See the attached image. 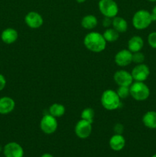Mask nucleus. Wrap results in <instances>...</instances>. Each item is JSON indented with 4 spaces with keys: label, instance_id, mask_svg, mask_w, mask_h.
Masks as SVG:
<instances>
[{
    "label": "nucleus",
    "instance_id": "obj_7",
    "mask_svg": "<svg viewBox=\"0 0 156 157\" xmlns=\"http://www.w3.org/2000/svg\"><path fill=\"white\" fill-rule=\"evenodd\" d=\"M132 76L135 81H142L144 82L148 79L150 75V69L146 64H139L133 67L132 70Z\"/></svg>",
    "mask_w": 156,
    "mask_h": 157
},
{
    "label": "nucleus",
    "instance_id": "obj_2",
    "mask_svg": "<svg viewBox=\"0 0 156 157\" xmlns=\"http://www.w3.org/2000/svg\"><path fill=\"white\" fill-rule=\"evenodd\" d=\"M156 21L154 15L145 9H141L137 11L132 17V25L137 30H144L147 29L151 22Z\"/></svg>",
    "mask_w": 156,
    "mask_h": 157
},
{
    "label": "nucleus",
    "instance_id": "obj_4",
    "mask_svg": "<svg viewBox=\"0 0 156 157\" xmlns=\"http://www.w3.org/2000/svg\"><path fill=\"white\" fill-rule=\"evenodd\" d=\"M130 96L138 101H145L150 96V89L144 82L135 81L130 85Z\"/></svg>",
    "mask_w": 156,
    "mask_h": 157
},
{
    "label": "nucleus",
    "instance_id": "obj_10",
    "mask_svg": "<svg viewBox=\"0 0 156 157\" xmlns=\"http://www.w3.org/2000/svg\"><path fill=\"white\" fill-rule=\"evenodd\" d=\"M113 79L118 86H126V87H130L134 81L132 74L125 70L117 71L114 74Z\"/></svg>",
    "mask_w": 156,
    "mask_h": 157
},
{
    "label": "nucleus",
    "instance_id": "obj_12",
    "mask_svg": "<svg viewBox=\"0 0 156 157\" xmlns=\"http://www.w3.org/2000/svg\"><path fill=\"white\" fill-rule=\"evenodd\" d=\"M26 25L31 29H38L43 25L44 20L42 16L37 12H29L24 17Z\"/></svg>",
    "mask_w": 156,
    "mask_h": 157
},
{
    "label": "nucleus",
    "instance_id": "obj_32",
    "mask_svg": "<svg viewBox=\"0 0 156 157\" xmlns=\"http://www.w3.org/2000/svg\"><path fill=\"white\" fill-rule=\"evenodd\" d=\"M149 2H156V0H148Z\"/></svg>",
    "mask_w": 156,
    "mask_h": 157
},
{
    "label": "nucleus",
    "instance_id": "obj_20",
    "mask_svg": "<svg viewBox=\"0 0 156 157\" xmlns=\"http://www.w3.org/2000/svg\"><path fill=\"white\" fill-rule=\"evenodd\" d=\"M65 111V107L62 104H58V103L53 104L49 107V113L56 118L61 117L62 116H64Z\"/></svg>",
    "mask_w": 156,
    "mask_h": 157
},
{
    "label": "nucleus",
    "instance_id": "obj_22",
    "mask_svg": "<svg viewBox=\"0 0 156 157\" xmlns=\"http://www.w3.org/2000/svg\"><path fill=\"white\" fill-rule=\"evenodd\" d=\"M94 110L90 107H87L83 110L81 112V119L85 120V121H88L90 124L93 122V119H94Z\"/></svg>",
    "mask_w": 156,
    "mask_h": 157
},
{
    "label": "nucleus",
    "instance_id": "obj_18",
    "mask_svg": "<svg viewBox=\"0 0 156 157\" xmlns=\"http://www.w3.org/2000/svg\"><path fill=\"white\" fill-rule=\"evenodd\" d=\"M98 24L97 18L93 15H87L83 17L81 20V25L84 29L91 30L95 29Z\"/></svg>",
    "mask_w": 156,
    "mask_h": 157
},
{
    "label": "nucleus",
    "instance_id": "obj_16",
    "mask_svg": "<svg viewBox=\"0 0 156 157\" xmlns=\"http://www.w3.org/2000/svg\"><path fill=\"white\" fill-rule=\"evenodd\" d=\"M144 46V41L142 37L135 35L132 36L128 41V49L132 52H140Z\"/></svg>",
    "mask_w": 156,
    "mask_h": 157
},
{
    "label": "nucleus",
    "instance_id": "obj_29",
    "mask_svg": "<svg viewBox=\"0 0 156 157\" xmlns=\"http://www.w3.org/2000/svg\"><path fill=\"white\" fill-rule=\"evenodd\" d=\"M151 14H152V15H154V16L155 17V18H156V6H154V8H153L152 11H151Z\"/></svg>",
    "mask_w": 156,
    "mask_h": 157
},
{
    "label": "nucleus",
    "instance_id": "obj_17",
    "mask_svg": "<svg viewBox=\"0 0 156 157\" xmlns=\"http://www.w3.org/2000/svg\"><path fill=\"white\" fill-rule=\"evenodd\" d=\"M142 123L148 129H156V111L150 110L142 117Z\"/></svg>",
    "mask_w": 156,
    "mask_h": 157
},
{
    "label": "nucleus",
    "instance_id": "obj_28",
    "mask_svg": "<svg viewBox=\"0 0 156 157\" xmlns=\"http://www.w3.org/2000/svg\"><path fill=\"white\" fill-rule=\"evenodd\" d=\"M6 79L4 75L0 74V91L2 90L6 87Z\"/></svg>",
    "mask_w": 156,
    "mask_h": 157
},
{
    "label": "nucleus",
    "instance_id": "obj_14",
    "mask_svg": "<svg viewBox=\"0 0 156 157\" xmlns=\"http://www.w3.org/2000/svg\"><path fill=\"white\" fill-rule=\"evenodd\" d=\"M18 37V32L12 28H7L1 34V39L4 43L11 44L17 41Z\"/></svg>",
    "mask_w": 156,
    "mask_h": 157
},
{
    "label": "nucleus",
    "instance_id": "obj_15",
    "mask_svg": "<svg viewBox=\"0 0 156 157\" xmlns=\"http://www.w3.org/2000/svg\"><path fill=\"white\" fill-rule=\"evenodd\" d=\"M110 148L114 151H120L125 147V140L122 134H114L110 140Z\"/></svg>",
    "mask_w": 156,
    "mask_h": 157
},
{
    "label": "nucleus",
    "instance_id": "obj_9",
    "mask_svg": "<svg viewBox=\"0 0 156 157\" xmlns=\"http://www.w3.org/2000/svg\"><path fill=\"white\" fill-rule=\"evenodd\" d=\"M3 153L5 157H23L24 150L18 143L10 142L4 147Z\"/></svg>",
    "mask_w": 156,
    "mask_h": 157
},
{
    "label": "nucleus",
    "instance_id": "obj_8",
    "mask_svg": "<svg viewBox=\"0 0 156 157\" xmlns=\"http://www.w3.org/2000/svg\"><path fill=\"white\" fill-rule=\"evenodd\" d=\"M75 134L80 139H87L92 133V124L85 120L81 119L75 126Z\"/></svg>",
    "mask_w": 156,
    "mask_h": 157
},
{
    "label": "nucleus",
    "instance_id": "obj_27",
    "mask_svg": "<svg viewBox=\"0 0 156 157\" xmlns=\"http://www.w3.org/2000/svg\"><path fill=\"white\" fill-rule=\"evenodd\" d=\"M112 21H113V18L104 17L103 20H102V25L105 28H109L110 25H112Z\"/></svg>",
    "mask_w": 156,
    "mask_h": 157
},
{
    "label": "nucleus",
    "instance_id": "obj_11",
    "mask_svg": "<svg viewBox=\"0 0 156 157\" xmlns=\"http://www.w3.org/2000/svg\"><path fill=\"white\" fill-rule=\"evenodd\" d=\"M115 62L119 67H125L132 62V53L128 49H122L115 55Z\"/></svg>",
    "mask_w": 156,
    "mask_h": 157
},
{
    "label": "nucleus",
    "instance_id": "obj_31",
    "mask_svg": "<svg viewBox=\"0 0 156 157\" xmlns=\"http://www.w3.org/2000/svg\"><path fill=\"white\" fill-rule=\"evenodd\" d=\"M86 1H87V0H76V2H78V3H84V2H85Z\"/></svg>",
    "mask_w": 156,
    "mask_h": 157
},
{
    "label": "nucleus",
    "instance_id": "obj_1",
    "mask_svg": "<svg viewBox=\"0 0 156 157\" xmlns=\"http://www.w3.org/2000/svg\"><path fill=\"white\" fill-rule=\"evenodd\" d=\"M84 44L90 52L99 53L105 50L106 41L99 32H90L84 37Z\"/></svg>",
    "mask_w": 156,
    "mask_h": 157
},
{
    "label": "nucleus",
    "instance_id": "obj_26",
    "mask_svg": "<svg viewBox=\"0 0 156 157\" xmlns=\"http://www.w3.org/2000/svg\"><path fill=\"white\" fill-rule=\"evenodd\" d=\"M124 130V127L121 124H116L114 126V131L116 134H122Z\"/></svg>",
    "mask_w": 156,
    "mask_h": 157
},
{
    "label": "nucleus",
    "instance_id": "obj_5",
    "mask_svg": "<svg viewBox=\"0 0 156 157\" xmlns=\"http://www.w3.org/2000/svg\"><path fill=\"white\" fill-rule=\"evenodd\" d=\"M98 6L99 12L104 17L113 18L117 16L119 7L114 0H99Z\"/></svg>",
    "mask_w": 156,
    "mask_h": 157
},
{
    "label": "nucleus",
    "instance_id": "obj_33",
    "mask_svg": "<svg viewBox=\"0 0 156 157\" xmlns=\"http://www.w3.org/2000/svg\"><path fill=\"white\" fill-rule=\"evenodd\" d=\"M151 157H156V153H155V154H154V155H153V156H151Z\"/></svg>",
    "mask_w": 156,
    "mask_h": 157
},
{
    "label": "nucleus",
    "instance_id": "obj_23",
    "mask_svg": "<svg viewBox=\"0 0 156 157\" xmlns=\"http://www.w3.org/2000/svg\"><path fill=\"white\" fill-rule=\"evenodd\" d=\"M118 96L119 97L121 100L125 99L128 98L130 95V90L129 87H126V86H119V88L117 89Z\"/></svg>",
    "mask_w": 156,
    "mask_h": 157
},
{
    "label": "nucleus",
    "instance_id": "obj_13",
    "mask_svg": "<svg viewBox=\"0 0 156 157\" xmlns=\"http://www.w3.org/2000/svg\"><path fill=\"white\" fill-rule=\"evenodd\" d=\"M15 103L12 98L9 97H2L0 98V114H8L15 109Z\"/></svg>",
    "mask_w": 156,
    "mask_h": 157
},
{
    "label": "nucleus",
    "instance_id": "obj_30",
    "mask_svg": "<svg viewBox=\"0 0 156 157\" xmlns=\"http://www.w3.org/2000/svg\"><path fill=\"white\" fill-rule=\"evenodd\" d=\"M41 157H54V156H52L50 153H44Z\"/></svg>",
    "mask_w": 156,
    "mask_h": 157
},
{
    "label": "nucleus",
    "instance_id": "obj_6",
    "mask_svg": "<svg viewBox=\"0 0 156 157\" xmlns=\"http://www.w3.org/2000/svg\"><path fill=\"white\" fill-rule=\"evenodd\" d=\"M58 126L57 118L50 115V113L44 114L40 122V128L45 134L49 135L54 133L58 129Z\"/></svg>",
    "mask_w": 156,
    "mask_h": 157
},
{
    "label": "nucleus",
    "instance_id": "obj_3",
    "mask_svg": "<svg viewBox=\"0 0 156 157\" xmlns=\"http://www.w3.org/2000/svg\"><path fill=\"white\" fill-rule=\"evenodd\" d=\"M101 104L107 110H115L121 107V99L112 89L106 90L101 96Z\"/></svg>",
    "mask_w": 156,
    "mask_h": 157
},
{
    "label": "nucleus",
    "instance_id": "obj_25",
    "mask_svg": "<svg viewBox=\"0 0 156 157\" xmlns=\"http://www.w3.org/2000/svg\"><path fill=\"white\" fill-rule=\"evenodd\" d=\"M148 43L150 47L156 49V32H151L148 36Z\"/></svg>",
    "mask_w": 156,
    "mask_h": 157
},
{
    "label": "nucleus",
    "instance_id": "obj_19",
    "mask_svg": "<svg viewBox=\"0 0 156 157\" xmlns=\"http://www.w3.org/2000/svg\"><path fill=\"white\" fill-rule=\"evenodd\" d=\"M112 25L115 30L117 31L119 33L125 32L128 29V23L123 18L119 16H116L113 18Z\"/></svg>",
    "mask_w": 156,
    "mask_h": 157
},
{
    "label": "nucleus",
    "instance_id": "obj_24",
    "mask_svg": "<svg viewBox=\"0 0 156 157\" xmlns=\"http://www.w3.org/2000/svg\"><path fill=\"white\" fill-rule=\"evenodd\" d=\"M145 55L141 52L132 53V62L136 63V64H142L145 61Z\"/></svg>",
    "mask_w": 156,
    "mask_h": 157
},
{
    "label": "nucleus",
    "instance_id": "obj_21",
    "mask_svg": "<svg viewBox=\"0 0 156 157\" xmlns=\"http://www.w3.org/2000/svg\"><path fill=\"white\" fill-rule=\"evenodd\" d=\"M102 35L106 42H115L119 38V33L113 28H107Z\"/></svg>",
    "mask_w": 156,
    "mask_h": 157
}]
</instances>
